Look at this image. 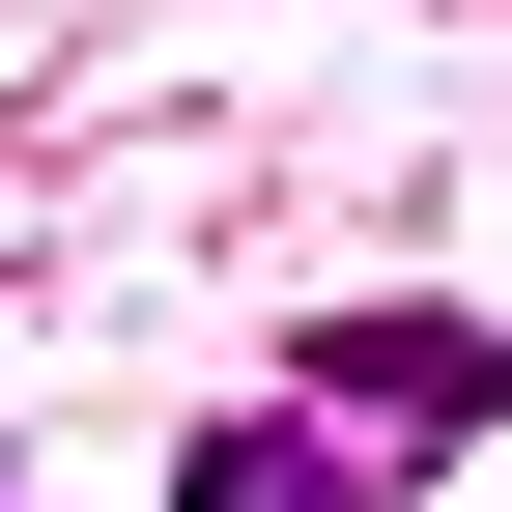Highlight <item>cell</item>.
I'll return each instance as SVG.
<instances>
[{
  "mask_svg": "<svg viewBox=\"0 0 512 512\" xmlns=\"http://www.w3.org/2000/svg\"><path fill=\"white\" fill-rule=\"evenodd\" d=\"M171 512H399V484H370V427H313V399H228L200 456H171Z\"/></svg>",
  "mask_w": 512,
  "mask_h": 512,
  "instance_id": "obj_2",
  "label": "cell"
},
{
  "mask_svg": "<svg viewBox=\"0 0 512 512\" xmlns=\"http://www.w3.org/2000/svg\"><path fill=\"white\" fill-rule=\"evenodd\" d=\"M313 427L456 456V427H512V342H484V313H342V342H313Z\"/></svg>",
  "mask_w": 512,
  "mask_h": 512,
  "instance_id": "obj_1",
  "label": "cell"
}]
</instances>
